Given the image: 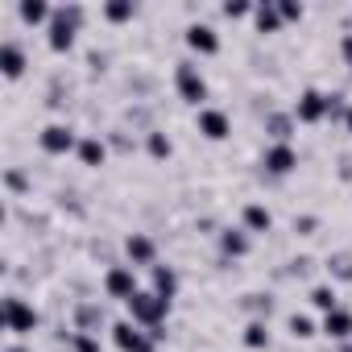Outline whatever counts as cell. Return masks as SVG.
Returning a JSON list of instances; mask_svg holds the SVG:
<instances>
[{
  "label": "cell",
  "instance_id": "21",
  "mask_svg": "<svg viewBox=\"0 0 352 352\" xmlns=\"http://www.w3.org/2000/svg\"><path fill=\"white\" fill-rule=\"evenodd\" d=\"M286 21L278 13V0H261V5H253V30L257 34H278Z\"/></svg>",
  "mask_w": 352,
  "mask_h": 352
},
{
  "label": "cell",
  "instance_id": "14",
  "mask_svg": "<svg viewBox=\"0 0 352 352\" xmlns=\"http://www.w3.org/2000/svg\"><path fill=\"white\" fill-rule=\"evenodd\" d=\"M75 34H79V25L67 21V17L54 9V17H50V25H46V46H50L54 54H67V50L75 46Z\"/></svg>",
  "mask_w": 352,
  "mask_h": 352
},
{
  "label": "cell",
  "instance_id": "32",
  "mask_svg": "<svg viewBox=\"0 0 352 352\" xmlns=\"http://www.w3.org/2000/svg\"><path fill=\"white\" fill-rule=\"evenodd\" d=\"M71 352H104V348H100V336H91V331H71Z\"/></svg>",
  "mask_w": 352,
  "mask_h": 352
},
{
  "label": "cell",
  "instance_id": "43",
  "mask_svg": "<svg viewBox=\"0 0 352 352\" xmlns=\"http://www.w3.org/2000/svg\"><path fill=\"white\" fill-rule=\"evenodd\" d=\"M344 133L352 137V108H348V116H344Z\"/></svg>",
  "mask_w": 352,
  "mask_h": 352
},
{
  "label": "cell",
  "instance_id": "39",
  "mask_svg": "<svg viewBox=\"0 0 352 352\" xmlns=\"http://www.w3.org/2000/svg\"><path fill=\"white\" fill-rule=\"evenodd\" d=\"M336 174H340V183H352V149H348V153H340Z\"/></svg>",
  "mask_w": 352,
  "mask_h": 352
},
{
  "label": "cell",
  "instance_id": "36",
  "mask_svg": "<svg viewBox=\"0 0 352 352\" xmlns=\"http://www.w3.org/2000/svg\"><path fill=\"white\" fill-rule=\"evenodd\" d=\"M278 13H282V21L290 25V21H302V5H298V0H278Z\"/></svg>",
  "mask_w": 352,
  "mask_h": 352
},
{
  "label": "cell",
  "instance_id": "34",
  "mask_svg": "<svg viewBox=\"0 0 352 352\" xmlns=\"http://www.w3.org/2000/svg\"><path fill=\"white\" fill-rule=\"evenodd\" d=\"M220 13H224L228 21H241V17H253V5H249V0H228Z\"/></svg>",
  "mask_w": 352,
  "mask_h": 352
},
{
  "label": "cell",
  "instance_id": "5",
  "mask_svg": "<svg viewBox=\"0 0 352 352\" xmlns=\"http://www.w3.org/2000/svg\"><path fill=\"white\" fill-rule=\"evenodd\" d=\"M104 298H112V302H129L141 286H137V270L133 265H124V261H116V265H108L104 270Z\"/></svg>",
  "mask_w": 352,
  "mask_h": 352
},
{
  "label": "cell",
  "instance_id": "17",
  "mask_svg": "<svg viewBox=\"0 0 352 352\" xmlns=\"http://www.w3.org/2000/svg\"><path fill=\"white\" fill-rule=\"evenodd\" d=\"M149 290L157 294V298H166V302H174V294H179V270L174 265H153L149 270Z\"/></svg>",
  "mask_w": 352,
  "mask_h": 352
},
{
  "label": "cell",
  "instance_id": "38",
  "mask_svg": "<svg viewBox=\"0 0 352 352\" xmlns=\"http://www.w3.org/2000/svg\"><path fill=\"white\" fill-rule=\"evenodd\" d=\"M290 228H294L298 236H311V232L319 228V220H315V216H294V224H290Z\"/></svg>",
  "mask_w": 352,
  "mask_h": 352
},
{
  "label": "cell",
  "instance_id": "18",
  "mask_svg": "<svg viewBox=\"0 0 352 352\" xmlns=\"http://www.w3.org/2000/svg\"><path fill=\"white\" fill-rule=\"evenodd\" d=\"M75 157L83 162V166H104L108 162V141L100 137V133H87V137H79V149H75Z\"/></svg>",
  "mask_w": 352,
  "mask_h": 352
},
{
  "label": "cell",
  "instance_id": "9",
  "mask_svg": "<svg viewBox=\"0 0 352 352\" xmlns=\"http://www.w3.org/2000/svg\"><path fill=\"white\" fill-rule=\"evenodd\" d=\"M195 133H199L204 141H228V137H232V116H228L224 108L208 104V108L195 112Z\"/></svg>",
  "mask_w": 352,
  "mask_h": 352
},
{
  "label": "cell",
  "instance_id": "26",
  "mask_svg": "<svg viewBox=\"0 0 352 352\" xmlns=\"http://www.w3.org/2000/svg\"><path fill=\"white\" fill-rule=\"evenodd\" d=\"M100 13H104V21H112V25H124V21L137 17V5H133V0H108Z\"/></svg>",
  "mask_w": 352,
  "mask_h": 352
},
{
  "label": "cell",
  "instance_id": "40",
  "mask_svg": "<svg viewBox=\"0 0 352 352\" xmlns=\"http://www.w3.org/2000/svg\"><path fill=\"white\" fill-rule=\"evenodd\" d=\"M340 58H344V67L352 71V30H348V34L340 38Z\"/></svg>",
  "mask_w": 352,
  "mask_h": 352
},
{
  "label": "cell",
  "instance_id": "25",
  "mask_svg": "<svg viewBox=\"0 0 352 352\" xmlns=\"http://www.w3.org/2000/svg\"><path fill=\"white\" fill-rule=\"evenodd\" d=\"M145 153H149L153 162H166V157L174 153V141H170V133H166V129H153V133H145Z\"/></svg>",
  "mask_w": 352,
  "mask_h": 352
},
{
  "label": "cell",
  "instance_id": "6",
  "mask_svg": "<svg viewBox=\"0 0 352 352\" xmlns=\"http://www.w3.org/2000/svg\"><path fill=\"white\" fill-rule=\"evenodd\" d=\"M112 344H116V352H157V340L145 327H137L133 319L112 323Z\"/></svg>",
  "mask_w": 352,
  "mask_h": 352
},
{
  "label": "cell",
  "instance_id": "3",
  "mask_svg": "<svg viewBox=\"0 0 352 352\" xmlns=\"http://www.w3.org/2000/svg\"><path fill=\"white\" fill-rule=\"evenodd\" d=\"M174 91H179L183 104L208 108V104H204V100H208V79H204L199 63H191V58H179V63H174Z\"/></svg>",
  "mask_w": 352,
  "mask_h": 352
},
{
  "label": "cell",
  "instance_id": "12",
  "mask_svg": "<svg viewBox=\"0 0 352 352\" xmlns=\"http://www.w3.org/2000/svg\"><path fill=\"white\" fill-rule=\"evenodd\" d=\"M124 257H129V265L133 270H153L157 265V245H153V236H145V232H129L124 236Z\"/></svg>",
  "mask_w": 352,
  "mask_h": 352
},
{
  "label": "cell",
  "instance_id": "8",
  "mask_svg": "<svg viewBox=\"0 0 352 352\" xmlns=\"http://www.w3.org/2000/svg\"><path fill=\"white\" fill-rule=\"evenodd\" d=\"M290 112H294L298 124H323V120H327V91H319V87H302L298 100L290 104Z\"/></svg>",
  "mask_w": 352,
  "mask_h": 352
},
{
  "label": "cell",
  "instance_id": "23",
  "mask_svg": "<svg viewBox=\"0 0 352 352\" xmlns=\"http://www.w3.org/2000/svg\"><path fill=\"white\" fill-rule=\"evenodd\" d=\"M241 340H245V348H253V352L270 348V340H274V331H270V319H249Z\"/></svg>",
  "mask_w": 352,
  "mask_h": 352
},
{
  "label": "cell",
  "instance_id": "28",
  "mask_svg": "<svg viewBox=\"0 0 352 352\" xmlns=\"http://www.w3.org/2000/svg\"><path fill=\"white\" fill-rule=\"evenodd\" d=\"M331 282H352V253H327V265Z\"/></svg>",
  "mask_w": 352,
  "mask_h": 352
},
{
  "label": "cell",
  "instance_id": "27",
  "mask_svg": "<svg viewBox=\"0 0 352 352\" xmlns=\"http://www.w3.org/2000/svg\"><path fill=\"white\" fill-rule=\"evenodd\" d=\"M311 307L315 311H323V315H331L336 307H340V294H336V286H311Z\"/></svg>",
  "mask_w": 352,
  "mask_h": 352
},
{
  "label": "cell",
  "instance_id": "13",
  "mask_svg": "<svg viewBox=\"0 0 352 352\" xmlns=\"http://www.w3.org/2000/svg\"><path fill=\"white\" fill-rule=\"evenodd\" d=\"M216 245H220V257L224 261H241V257H249V249H253V241H249V232L236 224H228V228H220L216 232Z\"/></svg>",
  "mask_w": 352,
  "mask_h": 352
},
{
  "label": "cell",
  "instance_id": "41",
  "mask_svg": "<svg viewBox=\"0 0 352 352\" xmlns=\"http://www.w3.org/2000/svg\"><path fill=\"white\" fill-rule=\"evenodd\" d=\"M87 67H91V71H104V67H108V54H104V50H91V54H87Z\"/></svg>",
  "mask_w": 352,
  "mask_h": 352
},
{
  "label": "cell",
  "instance_id": "24",
  "mask_svg": "<svg viewBox=\"0 0 352 352\" xmlns=\"http://www.w3.org/2000/svg\"><path fill=\"white\" fill-rule=\"evenodd\" d=\"M241 307H245V311H249L253 319H270V315L278 311V298H274L270 290H265V294L257 290V294H245V298H241Z\"/></svg>",
  "mask_w": 352,
  "mask_h": 352
},
{
  "label": "cell",
  "instance_id": "15",
  "mask_svg": "<svg viewBox=\"0 0 352 352\" xmlns=\"http://www.w3.org/2000/svg\"><path fill=\"white\" fill-rule=\"evenodd\" d=\"M25 67H30L25 46H21L17 38H5V46H0V75H5V79H21Z\"/></svg>",
  "mask_w": 352,
  "mask_h": 352
},
{
  "label": "cell",
  "instance_id": "10",
  "mask_svg": "<svg viewBox=\"0 0 352 352\" xmlns=\"http://www.w3.org/2000/svg\"><path fill=\"white\" fill-rule=\"evenodd\" d=\"M100 327L112 331L108 307H104L100 298H79V302H75V331H91V336H100Z\"/></svg>",
  "mask_w": 352,
  "mask_h": 352
},
{
  "label": "cell",
  "instance_id": "16",
  "mask_svg": "<svg viewBox=\"0 0 352 352\" xmlns=\"http://www.w3.org/2000/svg\"><path fill=\"white\" fill-rule=\"evenodd\" d=\"M261 129L270 133V141H282V145H290V137H294V129H298V120H294V112L286 108H270L265 112V120H261Z\"/></svg>",
  "mask_w": 352,
  "mask_h": 352
},
{
  "label": "cell",
  "instance_id": "42",
  "mask_svg": "<svg viewBox=\"0 0 352 352\" xmlns=\"http://www.w3.org/2000/svg\"><path fill=\"white\" fill-rule=\"evenodd\" d=\"M5 352H30V344H21V340H13V344H5Z\"/></svg>",
  "mask_w": 352,
  "mask_h": 352
},
{
  "label": "cell",
  "instance_id": "11",
  "mask_svg": "<svg viewBox=\"0 0 352 352\" xmlns=\"http://www.w3.org/2000/svg\"><path fill=\"white\" fill-rule=\"evenodd\" d=\"M183 42H187V50H195V54H204V58L220 54V34H216V25H208V21H191V25L183 30Z\"/></svg>",
  "mask_w": 352,
  "mask_h": 352
},
{
  "label": "cell",
  "instance_id": "22",
  "mask_svg": "<svg viewBox=\"0 0 352 352\" xmlns=\"http://www.w3.org/2000/svg\"><path fill=\"white\" fill-rule=\"evenodd\" d=\"M17 17H21L25 25H50L54 9L46 5V0H17Z\"/></svg>",
  "mask_w": 352,
  "mask_h": 352
},
{
  "label": "cell",
  "instance_id": "2",
  "mask_svg": "<svg viewBox=\"0 0 352 352\" xmlns=\"http://www.w3.org/2000/svg\"><path fill=\"white\" fill-rule=\"evenodd\" d=\"M124 311H129V319L137 323V327H145V331H153V327H166V315H170V302L166 298H157L153 290H137L129 302H124Z\"/></svg>",
  "mask_w": 352,
  "mask_h": 352
},
{
  "label": "cell",
  "instance_id": "29",
  "mask_svg": "<svg viewBox=\"0 0 352 352\" xmlns=\"http://www.w3.org/2000/svg\"><path fill=\"white\" fill-rule=\"evenodd\" d=\"M286 331H290L294 340H311V336L319 331V323H315L311 315H298V311H294V315H286Z\"/></svg>",
  "mask_w": 352,
  "mask_h": 352
},
{
  "label": "cell",
  "instance_id": "35",
  "mask_svg": "<svg viewBox=\"0 0 352 352\" xmlns=\"http://www.w3.org/2000/svg\"><path fill=\"white\" fill-rule=\"evenodd\" d=\"M311 270H315V257H294L286 265V278H311Z\"/></svg>",
  "mask_w": 352,
  "mask_h": 352
},
{
  "label": "cell",
  "instance_id": "30",
  "mask_svg": "<svg viewBox=\"0 0 352 352\" xmlns=\"http://www.w3.org/2000/svg\"><path fill=\"white\" fill-rule=\"evenodd\" d=\"M5 187H9V199H17V195H25L34 183H30V174H25L21 166H9V170H5Z\"/></svg>",
  "mask_w": 352,
  "mask_h": 352
},
{
  "label": "cell",
  "instance_id": "20",
  "mask_svg": "<svg viewBox=\"0 0 352 352\" xmlns=\"http://www.w3.org/2000/svg\"><path fill=\"white\" fill-rule=\"evenodd\" d=\"M241 228L253 236V232H270L274 228V212L265 208V204H245L241 208Z\"/></svg>",
  "mask_w": 352,
  "mask_h": 352
},
{
  "label": "cell",
  "instance_id": "19",
  "mask_svg": "<svg viewBox=\"0 0 352 352\" xmlns=\"http://www.w3.org/2000/svg\"><path fill=\"white\" fill-rule=\"evenodd\" d=\"M319 331H323L327 340H336V344H344V340H352V311H344V307H336L331 315H323V323H319Z\"/></svg>",
  "mask_w": 352,
  "mask_h": 352
},
{
  "label": "cell",
  "instance_id": "1",
  "mask_svg": "<svg viewBox=\"0 0 352 352\" xmlns=\"http://www.w3.org/2000/svg\"><path fill=\"white\" fill-rule=\"evenodd\" d=\"M0 323H5V331H9V336L25 340L30 331H38L42 315H38V307H34L30 298H21L17 290H9V294H5V302H0Z\"/></svg>",
  "mask_w": 352,
  "mask_h": 352
},
{
  "label": "cell",
  "instance_id": "7",
  "mask_svg": "<svg viewBox=\"0 0 352 352\" xmlns=\"http://www.w3.org/2000/svg\"><path fill=\"white\" fill-rule=\"evenodd\" d=\"M261 170H265V179H286V174L298 170V153L294 145H282V141H270L261 149Z\"/></svg>",
  "mask_w": 352,
  "mask_h": 352
},
{
  "label": "cell",
  "instance_id": "4",
  "mask_svg": "<svg viewBox=\"0 0 352 352\" xmlns=\"http://www.w3.org/2000/svg\"><path fill=\"white\" fill-rule=\"evenodd\" d=\"M38 145H42L46 157H67V153L79 149V133H75L67 120H50V124L38 133Z\"/></svg>",
  "mask_w": 352,
  "mask_h": 352
},
{
  "label": "cell",
  "instance_id": "37",
  "mask_svg": "<svg viewBox=\"0 0 352 352\" xmlns=\"http://www.w3.org/2000/svg\"><path fill=\"white\" fill-rule=\"evenodd\" d=\"M58 13H63L67 21H75L79 30H83V21H87V9H83V5H75V0H71V5H58Z\"/></svg>",
  "mask_w": 352,
  "mask_h": 352
},
{
  "label": "cell",
  "instance_id": "33",
  "mask_svg": "<svg viewBox=\"0 0 352 352\" xmlns=\"http://www.w3.org/2000/svg\"><path fill=\"white\" fill-rule=\"evenodd\" d=\"M104 141H108V145H112L116 153H133V149H137V141H133V137H129L124 129H112V133H108Z\"/></svg>",
  "mask_w": 352,
  "mask_h": 352
},
{
  "label": "cell",
  "instance_id": "44",
  "mask_svg": "<svg viewBox=\"0 0 352 352\" xmlns=\"http://www.w3.org/2000/svg\"><path fill=\"white\" fill-rule=\"evenodd\" d=\"M336 352H352V340H344V344H340V348H336Z\"/></svg>",
  "mask_w": 352,
  "mask_h": 352
},
{
  "label": "cell",
  "instance_id": "31",
  "mask_svg": "<svg viewBox=\"0 0 352 352\" xmlns=\"http://www.w3.org/2000/svg\"><path fill=\"white\" fill-rule=\"evenodd\" d=\"M348 100H344V91H327V120H340L344 124V116H348Z\"/></svg>",
  "mask_w": 352,
  "mask_h": 352
}]
</instances>
